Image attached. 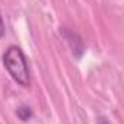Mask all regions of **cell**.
Masks as SVG:
<instances>
[{"label":"cell","mask_w":124,"mask_h":124,"mask_svg":"<svg viewBox=\"0 0 124 124\" xmlns=\"http://www.w3.org/2000/svg\"><path fill=\"white\" fill-rule=\"evenodd\" d=\"M3 65L9 75L22 87L31 84V72L28 66V59L19 46H9L3 55Z\"/></svg>","instance_id":"6da1fadb"},{"label":"cell","mask_w":124,"mask_h":124,"mask_svg":"<svg viewBox=\"0 0 124 124\" xmlns=\"http://www.w3.org/2000/svg\"><path fill=\"white\" fill-rule=\"evenodd\" d=\"M17 116H19V118H20V120L26 121V120H29V118L32 117V113H31V110H29V107L22 105V107L17 110Z\"/></svg>","instance_id":"7a4b0ae2"},{"label":"cell","mask_w":124,"mask_h":124,"mask_svg":"<svg viewBox=\"0 0 124 124\" xmlns=\"http://www.w3.org/2000/svg\"><path fill=\"white\" fill-rule=\"evenodd\" d=\"M4 36V22H3V17H1V13H0V39Z\"/></svg>","instance_id":"3957f363"}]
</instances>
